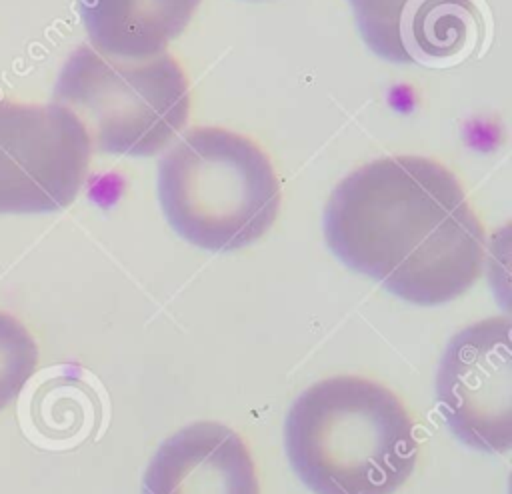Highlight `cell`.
<instances>
[{"instance_id":"6da1fadb","label":"cell","mask_w":512,"mask_h":494,"mask_svg":"<svg viewBox=\"0 0 512 494\" xmlns=\"http://www.w3.org/2000/svg\"><path fill=\"white\" fill-rule=\"evenodd\" d=\"M324 236L350 268L392 294L444 304L482 274L486 232L456 174L424 156H384L338 182Z\"/></svg>"},{"instance_id":"7a4b0ae2","label":"cell","mask_w":512,"mask_h":494,"mask_svg":"<svg viewBox=\"0 0 512 494\" xmlns=\"http://www.w3.org/2000/svg\"><path fill=\"white\" fill-rule=\"evenodd\" d=\"M286 452L316 494H394L412 474L418 440L402 400L364 376L312 384L286 418Z\"/></svg>"},{"instance_id":"3957f363","label":"cell","mask_w":512,"mask_h":494,"mask_svg":"<svg viewBox=\"0 0 512 494\" xmlns=\"http://www.w3.org/2000/svg\"><path fill=\"white\" fill-rule=\"evenodd\" d=\"M158 198L184 240L230 252L270 230L282 188L272 160L252 138L220 126H196L162 156Z\"/></svg>"},{"instance_id":"277c9868","label":"cell","mask_w":512,"mask_h":494,"mask_svg":"<svg viewBox=\"0 0 512 494\" xmlns=\"http://www.w3.org/2000/svg\"><path fill=\"white\" fill-rule=\"evenodd\" d=\"M54 102L80 120L92 148L152 156L184 130L190 82L172 54L128 60L84 44L60 70Z\"/></svg>"},{"instance_id":"5b68a950","label":"cell","mask_w":512,"mask_h":494,"mask_svg":"<svg viewBox=\"0 0 512 494\" xmlns=\"http://www.w3.org/2000/svg\"><path fill=\"white\" fill-rule=\"evenodd\" d=\"M90 138L64 106L0 96V214L70 206L86 182Z\"/></svg>"},{"instance_id":"8992f818","label":"cell","mask_w":512,"mask_h":494,"mask_svg":"<svg viewBox=\"0 0 512 494\" xmlns=\"http://www.w3.org/2000/svg\"><path fill=\"white\" fill-rule=\"evenodd\" d=\"M438 408L468 446L508 452L512 446L510 320L492 316L458 330L440 360Z\"/></svg>"},{"instance_id":"52a82bcc","label":"cell","mask_w":512,"mask_h":494,"mask_svg":"<svg viewBox=\"0 0 512 494\" xmlns=\"http://www.w3.org/2000/svg\"><path fill=\"white\" fill-rule=\"evenodd\" d=\"M360 34L380 58L400 64L444 62L478 34L474 0H348Z\"/></svg>"},{"instance_id":"ba28073f","label":"cell","mask_w":512,"mask_h":494,"mask_svg":"<svg viewBox=\"0 0 512 494\" xmlns=\"http://www.w3.org/2000/svg\"><path fill=\"white\" fill-rule=\"evenodd\" d=\"M142 494H260V484L240 434L202 420L160 444L146 468Z\"/></svg>"},{"instance_id":"9c48e42d","label":"cell","mask_w":512,"mask_h":494,"mask_svg":"<svg viewBox=\"0 0 512 494\" xmlns=\"http://www.w3.org/2000/svg\"><path fill=\"white\" fill-rule=\"evenodd\" d=\"M202 0H78L92 48L142 60L162 54L182 34Z\"/></svg>"},{"instance_id":"30bf717a","label":"cell","mask_w":512,"mask_h":494,"mask_svg":"<svg viewBox=\"0 0 512 494\" xmlns=\"http://www.w3.org/2000/svg\"><path fill=\"white\" fill-rule=\"evenodd\" d=\"M38 344L16 316L0 310V410L18 398L38 368Z\"/></svg>"}]
</instances>
